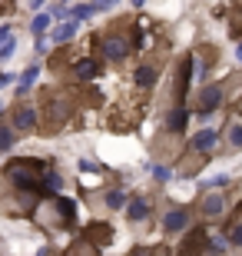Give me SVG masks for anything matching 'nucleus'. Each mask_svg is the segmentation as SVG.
<instances>
[{
    "instance_id": "obj_1",
    "label": "nucleus",
    "mask_w": 242,
    "mask_h": 256,
    "mask_svg": "<svg viewBox=\"0 0 242 256\" xmlns=\"http://www.w3.org/2000/svg\"><path fill=\"white\" fill-rule=\"evenodd\" d=\"M47 163L40 160H10L3 170V180L20 193H40V180H43Z\"/></svg>"
},
{
    "instance_id": "obj_2",
    "label": "nucleus",
    "mask_w": 242,
    "mask_h": 256,
    "mask_svg": "<svg viewBox=\"0 0 242 256\" xmlns=\"http://www.w3.org/2000/svg\"><path fill=\"white\" fill-rule=\"evenodd\" d=\"M96 47H100L103 60H110V64H123V60L136 50V40H133V34H126L123 27H113V30H106V34L96 37Z\"/></svg>"
},
{
    "instance_id": "obj_3",
    "label": "nucleus",
    "mask_w": 242,
    "mask_h": 256,
    "mask_svg": "<svg viewBox=\"0 0 242 256\" xmlns=\"http://www.w3.org/2000/svg\"><path fill=\"white\" fill-rule=\"evenodd\" d=\"M70 114H73L70 96H53V100H47V133H56L70 120Z\"/></svg>"
},
{
    "instance_id": "obj_4",
    "label": "nucleus",
    "mask_w": 242,
    "mask_h": 256,
    "mask_svg": "<svg viewBox=\"0 0 242 256\" xmlns=\"http://www.w3.org/2000/svg\"><path fill=\"white\" fill-rule=\"evenodd\" d=\"M10 126L17 133H37V126H40V110L33 104H20L17 110H13V116H10Z\"/></svg>"
},
{
    "instance_id": "obj_5",
    "label": "nucleus",
    "mask_w": 242,
    "mask_h": 256,
    "mask_svg": "<svg viewBox=\"0 0 242 256\" xmlns=\"http://www.w3.org/2000/svg\"><path fill=\"white\" fill-rule=\"evenodd\" d=\"M226 210H229V200H226L223 190H216V193H206L203 200H199V213H203L206 220H216V216H223Z\"/></svg>"
},
{
    "instance_id": "obj_6",
    "label": "nucleus",
    "mask_w": 242,
    "mask_h": 256,
    "mask_svg": "<svg viewBox=\"0 0 242 256\" xmlns=\"http://www.w3.org/2000/svg\"><path fill=\"white\" fill-rule=\"evenodd\" d=\"M73 76L80 80V84H90V80H96V76H100V60H93V57L73 60Z\"/></svg>"
},
{
    "instance_id": "obj_7",
    "label": "nucleus",
    "mask_w": 242,
    "mask_h": 256,
    "mask_svg": "<svg viewBox=\"0 0 242 256\" xmlns=\"http://www.w3.org/2000/svg\"><path fill=\"white\" fill-rule=\"evenodd\" d=\"M219 100H223V86L219 84L206 86L203 94H199V114H213L216 106H219Z\"/></svg>"
},
{
    "instance_id": "obj_8",
    "label": "nucleus",
    "mask_w": 242,
    "mask_h": 256,
    "mask_svg": "<svg viewBox=\"0 0 242 256\" xmlns=\"http://www.w3.org/2000/svg\"><path fill=\"white\" fill-rule=\"evenodd\" d=\"M163 226H166V233H179V230H186L189 226V210H183V206L169 210L166 220H163Z\"/></svg>"
},
{
    "instance_id": "obj_9",
    "label": "nucleus",
    "mask_w": 242,
    "mask_h": 256,
    "mask_svg": "<svg viewBox=\"0 0 242 256\" xmlns=\"http://www.w3.org/2000/svg\"><path fill=\"white\" fill-rule=\"evenodd\" d=\"M226 240H229L233 246H242V206L236 210L233 216H229V223H226Z\"/></svg>"
},
{
    "instance_id": "obj_10",
    "label": "nucleus",
    "mask_w": 242,
    "mask_h": 256,
    "mask_svg": "<svg viewBox=\"0 0 242 256\" xmlns=\"http://www.w3.org/2000/svg\"><path fill=\"white\" fill-rule=\"evenodd\" d=\"M76 30H80V20L70 17L66 24H60V27L50 34V40H53V44H66V40H73V37H76Z\"/></svg>"
},
{
    "instance_id": "obj_11",
    "label": "nucleus",
    "mask_w": 242,
    "mask_h": 256,
    "mask_svg": "<svg viewBox=\"0 0 242 256\" xmlns=\"http://www.w3.org/2000/svg\"><path fill=\"white\" fill-rule=\"evenodd\" d=\"M56 216H60V223H63V226H70V223H73V216H76V203L73 200H56Z\"/></svg>"
},
{
    "instance_id": "obj_12",
    "label": "nucleus",
    "mask_w": 242,
    "mask_h": 256,
    "mask_svg": "<svg viewBox=\"0 0 242 256\" xmlns=\"http://www.w3.org/2000/svg\"><path fill=\"white\" fill-rule=\"evenodd\" d=\"M186 120H189V114L183 110V104H176V110L166 116V126H169L173 133H179V130H186Z\"/></svg>"
},
{
    "instance_id": "obj_13",
    "label": "nucleus",
    "mask_w": 242,
    "mask_h": 256,
    "mask_svg": "<svg viewBox=\"0 0 242 256\" xmlns=\"http://www.w3.org/2000/svg\"><path fill=\"white\" fill-rule=\"evenodd\" d=\"M130 220L133 223H140V220H146L149 216V200H143V196H136V200H130Z\"/></svg>"
},
{
    "instance_id": "obj_14",
    "label": "nucleus",
    "mask_w": 242,
    "mask_h": 256,
    "mask_svg": "<svg viewBox=\"0 0 242 256\" xmlns=\"http://www.w3.org/2000/svg\"><path fill=\"white\" fill-rule=\"evenodd\" d=\"M37 76H40V66H27V70H23V76L17 80V94L23 96L30 86H33V80H37Z\"/></svg>"
},
{
    "instance_id": "obj_15",
    "label": "nucleus",
    "mask_w": 242,
    "mask_h": 256,
    "mask_svg": "<svg viewBox=\"0 0 242 256\" xmlns=\"http://www.w3.org/2000/svg\"><path fill=\"white\" fill-rule=\"evenodd\" d=\"M17 136H20V133L13 130V126H0V153L13 150V143H17Z\"/></svg>"
},
{
    "instance_id": "obj_16",
    "label": "nucleus",
    "mask_w": 242,
    "mask_h": 256,
    "mask_svg": "<svg viewBox=\"0 0 242 256\" xmlns=\"http://www.w3.org/2000/svg\"><path fill=\"white\" fill-rule=\"evenodd\" d=\"M213 143H216V130H203L193 136V150H209Z\"/></svg>"
},
{
    "instance_id": "obj_17",
    "label": "nucleus",
    "mask_w": 242,
    "mask_h": 256,
    "mask_svg": "<svg viewBox=\"0 0 242 256\" xmlns=\"http://www.w3.org/2000/svg\"><path fill=\"white\" fill-rule=\"evenodd\" d=\"M50 24H53V17H50V14H37V17H33V24H30V30H33L37 37H43Z\"/></svg>"
},
{
    "instance_id": "obj_18",
    "label": "nucleus",
    "mask_w": 242,
    "mask_h": 256,
    "mask_svg": "<svg viewBox=\"0 0 242 256\" xmlns=\"http://www.w3.org/2000/svg\"><path fill=\"white\" fill-rule=\"evenodd\" d=\"M86 236H93L96 243H106V240H110V226L96 223V226H90V230H86Z\"/></svg>"
},
{
    "instance_id": "obj_19",
    "label": "nucleus",
    "mask_w": 242,
    "mask_h": 256,
    "mask_svg": "<svg viewBox=\"0 0 242 256\" xmlns=\"http://www.w3.org/2000/svg\"><path fill=\"white\" fill-rule=\"evenodd\" d=\"M93 14H96L93 4H80V7L70 10V17H73V20H86V17H93Z\"/></svg>"
},
{
    "instance_id": "obj_20",
    "label": "nucleus",
    "mask_w": 242,
    "mask_h": 256,
    "mask_svg": "<svg viewBox=\"0 0 242 256\" xmlns=\"http://www.w3.org/2000/svg\"><path fill=\"white\" fill-rule=\"evenodd\" d=\"M13 50H17V40H13V37L0 40V60H10V57H13Z\"/></svg>"
},
{
    "instance_id": "obj_21",
    "label": "nucleus",
    "mask_w": 242,
    "mask_h": 256,
    "mask_svg": "<svg viewBox=\"0 0 242 256\" xmlns=\"http://www.w3.org/2000/svg\"><path fill=\"white\" fill-rule=\"evenodd\" d=\"M123 203H126V196H123V193H120V190H113V193H110V196H106V206H113V210H120V206H123Z\"/></svg>"
},
{
    "instance_id": "obj_22",
    "label": "nucleus",
    "mask_w": 242,
    "mask_h": 256,
    "mask_svg": "<svg viewBox=\"0 0 242 256\" xmlns=\"http://www.w3.org/2000/svg\"><path fill=\"white\" fill-rule=\"evenodd\" d=\"M229 143H233V146H242V126H233V133H229Z\"/></svg>"
},
{
    "instance_id": "obj_23",
    "label": "nucleus",
    "mask_w": 242,
    "mask_h": 256,
    "mask_svg": "<svg viewBox=\"0 0 242 256\" xmlns=\"http://www.w3.org/2000/svg\"><path fill=\"white\" fill-rule=\"evenodd\" d=\"M13 84V74H0V90H3V86H10Z\"/></svg>"
},
{
    "instance_id": "obj_24",
    "label": "nucleus",
    "mask_w": 242,
    "mask_h": 256,
    "mask_svg": "<svg viewBox=\"0 0 242 256\" xmlns=\"http://www.w3.org/2000/svg\"><path fill=\"white\" fill-rule=\"evenodd\" d=\"M156 180H169V170H166V166H156Z\"/></svg>"
},
{
    "instance_id": "obj_25",
    "label": "nucleus",
    "mask_w": 242,
    "mask_h": 256,
    "mask_svg": "<svg viewBox=\"0 0 242 256\" xmlns=\"http://www.w3.org/2000/svg\"><path fill=\"white\" fill-rule=\"evenodd\" d=\"M10 37V24H0V40H7Z\"/></svg>"
},
{
    "instance_id": "obj_26",
    "label": "nucleus",
    "mask_w": 242,
    "mask_h": 256,
    "mask_svg": "<svg viewBox=\"0 0 242 256\" xmlns=\"http://www.w3.org/2000/svg\"><path fill=\"white\" fill-rule=\"evenodd\" d=\"M239 60H242V44H239Z\"/></svg>"
},
{
    "instance_id": "obj_27",
    "label": "nucleus",
    "mask_w": 242,
    "mask_h": 256,
    "mask_svg": "<svg viewBox=\"0 0 242 256\" xmlns=\"http://www.w3.org/2000/svg\"><path fill=\"white\" fill-rule=\"evenodd\" d=\"M0 114H3V104H0Z\"/></svg>"
},
{
    "instance_id": "obj_28",
    "label": "nucleus",
    "mask_w": 242,
    "mask_h": 256,
    "mask_svg": "<svg viewBox=\"0 0 242 256\" xmlns=\"http://www.w3.org/2000/svg\"><path fill=\"white\" fill-rule=\"evenodd\" d=\"M133 4H143V0H133Z\"/></svg>"
}]
</instances>
